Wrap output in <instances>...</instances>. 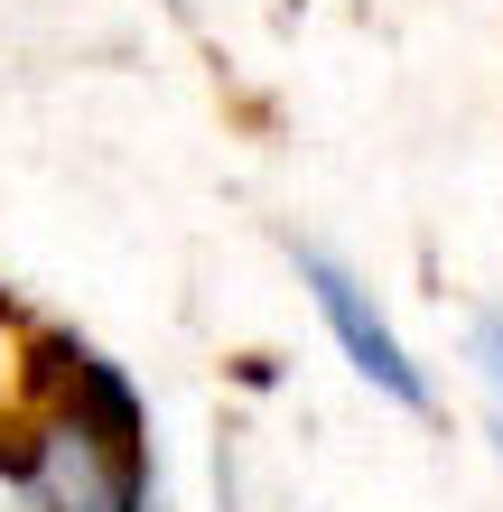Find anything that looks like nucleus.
<instances>
[{
    "label": "nucleus",
    "mask_w": 503,
    "mask_h": 512,
    "mask_svg": "<svg viewBox=\"0 0 503 512\" xmlns=\"http://www.w3.org/2000/svg\"><path fill=\"white\" fill-rule=\"evenodd\" d=\"M289 270H299V289H308L317 326L336 336L345 373L364 382L373 401H392V410H410V419H438V382H429L420 354H410V336L392 326V308L373 298L364 270H354L345 252H327V243H289Z\"/></svg>",
    "instance_id": "f03ea898"
},
{
    "label": "nucleus",
    "mask_w": 503,
    "mask_h": 512,
    "mask_svg": "<svg viewBox=\"0 0 503 512\" xmlns=\"http://www.w3.org/2000/svg\"><path fill=\"white\" fill-rule=\"evenodd\" d=\"M0 512H47V494H38V466H28L19 429H0Z\"/></svg>",
    "instance_id": "20e7f679"
},
{
    "label": "nucleus",
    "mask_w": 503,
    "mask_h": 512,
    "mask_svg": "<svg viewBox=\"0 0 503 512\" xmlns=\"http://www.w3.org/2000/svg\"><path fill=\"white\" fill-rule=\"evenodd\" d=\"M457 354H466V382H476L485 438L503 447V308H494V298H476V308H466V336H457Z\"/></svg>",
    "instance_id": "7ed1b4c3"
},
{
    "label": "nucleus",
    "mask_w": 503,
    "mask_h": 512,
    "mask_svg": "<svg viewBox=\"0 0 503 512\" xmlns=\"http://www.w3.org/2000/svg\"><path fill=\"white\" fill-rule=\"evenodd\" d=\"M19 447L38 466L47 512H159L150 401L103 345L66 336V326H38Z\"/></svg>",
    "instance_id": "f257e3e1"
}]
</instances>
